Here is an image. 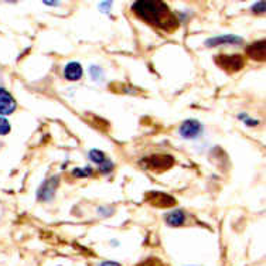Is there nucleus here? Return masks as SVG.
<instances>
[{"instance_id":"nucleus-1","label":"nucleus","mask_w":266,"mask_h":266,"mask_svg":"<svg viewBox=\"0 0 266 266\" xmlns=\"http://www.w3.org/2000/svg\"><path fill=\"white\" fill-rule=\"evenodd\" d=\"M132 10L139 19L145 20L146 23L152 24L154 27H159L161 30L171 33L179 29V19L164 2L142 0L133 3Z\"/></svg>"},{"instance_id":"nucleus-2","label":"nucleus","mask_w":266,"mask_h":266,"mask_svg":"<svg viewBox=\"0 0 266 266\" xmlns=\"http://www.w3.org/2000/svg\"><path fill=\"white\" fill-rule=\"evenodd\" d=\"M215 64L228 74H235L245 67V58L241 54H220L215 58Z\"/></svg>"},{"instance_id":"nucleus-3","label":"nucleus","mask_w":266,"mask_h":266,"mask_svg":"<svg viewBox=\"0 0 266 266\" xmlns=\"http://www.w3.org/2000/svg\"><path fill=\"white\" fill-rule=\"evenodd\" d=\"M174 157L168 156V154H154V156H149L140 161V164L146 168V170H152V171H166L168 168L174 166Z\"/></svg>"},{"instance_id":"nucleus-4","label":"nucleus","mask_w":266,"mask_h":266,"mask_svg":"<svg viewBox=\"0 0 266 266\" xmlns=\"http://www.w3.org/2000/svg\"><path fill=\"white\" fill-rule=\"evenodd\" d=\"M146 201L149 204L159 208H168V207L175 206V198L171 197L170 194L161 193V191H149L146 194Z\"/></svg>"},{"instance_id":"nucleus-5","label":"nucleus","mask_w":266,"mask_h":266,"mask_svg":"<svg viewBox=\"0 0 266 266\" xmlns=\"http://www.w3.org/2000/svg\"><path fill=\"white\" fill-rule=\"evenodd\" d=\"M201 132H203L201 123L197 121H193V119L184 122L179 129L180 136L184 137V139H196Z\"/></svg>"},{"instance_id":"nucleus-6","label":"nucleus","mask_w":266,"mask_h":266,"mask_svg":"<svg viewBox=\"0 0 266 266\" xmlns=\"http://www.w3.org/2000/svg\"><path fill=\"white\" fill-rule=\"evenodd\" d=\"M16 101L12 97V94L5 88H0V115H10L15 112Z\"/></svg>"},{"instance_id":"nucleus-7","label":"nucleus","mask_w":266,"mask_h":266,"mask_svg":"<svg viewBox=\"0 0 266 266\" xmlns=\"http://www.w3.org/2000/svg\"><path fill=\"white\" fill-rule=\"evenodd\" d=\"M57 186H58V177H51V179H48L47 182L43 183L41 187H40V190H38V200H43V201L51 200L54 193H55Z\"/></svg>"},{"instance_id":"nucleus-8","label":"nucleus","mask_w":266,"mask_h":266,"mask_svg":"<svg viewBox=\"0 0 266 266\" xmlns=\"http://www.w3.org/2000/svg\"><path fill=\"white\" fill-rule=\"evenodd\" d=\"M246 54L249 55V58L255 61H265L266 58V43L265 40H259L255 41L246 47Z\"/></svg>"},{"instance_id":"nucleus-9","label":"nucleus","mask_w":266,"mask_h":266,"mask_svg":"<svg viewBox=\"0 0 266 266\" xmlns=\"http://www.w3.org/2000/svg\"><path fill=\"white\" fill-rule=\"evenodd\" d=\"M221 44H242V38L238 36H232V34H225V36H218V37L210 38L206 41L207 47H215L221 46Z\"/></svg>"},{"instance_id":"nucleus-10","label":"nucleus","mask_w":266,"mask_h":266,"mask_svg":"<svg viewBox=\"0 0 266 266\" xmlns=\"http://www.w3.org/2000/svg\"><path fill=\"white\" fill-rule=\"evenodd\" d=\"M64 75L68 81H78L82 76V67L78 62H69L64 69Z\"/></svg>"},{"instance_id":"nucleus-11","label":"nucleus","mask_w":266,"mask_h":266,"mask_svg":"<svg viewBox=\"0 0 266 266\" xmlns=\"http://www.w3.org/2000/svg\"><path fill=\"white\" fill-rule=\"evenodd\" d=\"M184 221H186V215L180 210L171 211V213L166 215V222L170 227H180V225L184 224Z\"/></svg>"},{"instance_id":"nucleus-12","label":"nucleus","mask_w":266,"mask_h":266,"mask_svg":"<svg viewBox=\"0 0 266 266\" xmlns=\"http://www.w3.org/2000/svg\"><path fill=\"white\" fill-rule=\"evenodd\" d=\"M90 159L94 161V163H97V164H102L105 160H107V157H105V154L102 152H99V150H91L90 152Z\"/></svg>"},{"instance_id":"nucleus-13","label":"nucleus","mask_w":266,"mask_h":266,"mask_svg":"<svg viewBox=\"0 0 266 266\" xmlns=\"http://www.w3.org/2000/svg\"><path fill=\"white\" fill-rule=\"evenodd\" d=\"M10 132V123L8 119H5L3 116H0V136H5Z\"/></svg>"},{"instance_id":"nucleus-14","label":"nucleus","mask_w":266,"mask_h":266,"mask_svg":"<svg viewBox=\"0 0 266 266\" xmlns=\"http://www.w3.org/2000/svg\"><path fill=\"white\" fill-rule=\"evenodd\" d=\"M139 266H166L160 259L157 258H149L146 259L145 262H142Z\"/></svg>"},{"instance_id":"nucleus-15","label":"nucleus","mask_w":266,"mask_h":266,"mask_svg":"<svg viewBox=\"0 0 266 266\" xmlns=\"http://www.w3.org/2000/svg\"><path fill=\"white\" fill-rule=\"evenodd\" d=\"M111 170H112V163H111L108 159L99 166V171H101L102 174H107V173H109Z\"/></svg>"},{"instance_id":"nucleus-16","label":"nucleus","mask_w":266,"mask_h":266,"mask_svg":"<svg viewBox=\"0 0 266 266\" xmlns=\"http://www.w3.org/2000/svg\"><path fill=\"white\" fill-rule=\"evenodd\" d=\"M91 167H84V170H74V175L78 177H86V175H91Z\"/></svg>"},{"instance_id":"nucleus-17","label":"nucleus","mask_w":266,"mask_h":266,"mask_svg":"<svg viewBox=\"0 0 266 266\" xmlns=\"http://www.w3.org/2000/svg\"><path fill=\"white\" fill-rule=\"evenodd\" d=\"M256 9H259L258 13H263V12H265V2H259L258 5H255V6H253V12H255Z\"/></svg>"},{"instance_id":"nucleus-18","label":"nucleus","mask_w":266,"mask_h":266,"mask_svg":"<svg viewBox=\"0 0 266 266\" xmlns=\"http://www.w3.org/2000/svg\"><path fill=\"white\" fill-rule=\"evenodd\" d=\"M99 266H121V265L116 263V262H102Z\"/></svg>"}]
</instances>
